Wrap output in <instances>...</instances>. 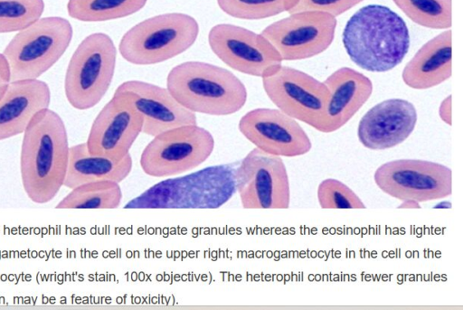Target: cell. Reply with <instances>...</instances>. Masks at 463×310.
<instances>
[{
	"instance_id": "18",
	"label": "cell",
	"mask_w": 463,
	"mask_h": 310,
	"mask_svg": "<svg viewBox=\"0 0 463 310\" xmlns=\"http://www.w3.org/2000/svg\"><path fill=\"white\" fill-rule=\"evenodd\" d=\"M329 99L324 117L316 130L332 133L345 126L364 105L373 93L372 80L363 73L342 67L324 81Z\"/></svg>"
},
{
	"instance_id": "25",
	"label": "cell",
	"mask_w": 463,
	"mask_h": 310,
	"mask_svg": "<svg viewBox=\"0 0 463 310\" xmlns=\"http://www.w3.org/2000/svg\"><path fill=\"white\" fill-rule=\"evenodd\" d=\"M298 0H217L222 11L244 20H260L289 12Z\"/></svg>"
},
{
	"instance_id": "12",
	"label": "cell",
	"mask_w": 463,
	"mask_h": 310,
	"mask_svg": "<svg viewBox=\"0 0 463 310\" xmlns=\"http://www.w3.org/2000/svg\"><path fill=\"white\" fill-rule=\"evenodd\" d=\"M208 42L222 62L247 75L264 78L282 65V58L261 33L241 26L216 24L209 32Z\"/></svg>"
},
{
	"instance_id": "7",
	"label": "cell",
	"mask_w": 463,
	"mask_h": 310,
	"mask_svg": "<svg viewBox=\"0 0 463 310\" xmlns=\"http://www.w3.org/2000/svg\"><path fill=\"white\" fill-rule=\"evenodd\" d=\"M117 49L104 33L85 37L69 61L64 92L68 102L76 109L96 106L107 93L115 71Z\"/></svg>"
},
{
	"instance_id": "19",
	"label": "cell",
	"mask_w": 463,
	"mask_h": 310,
	"mask_svg": "<svg viewBox=\"0 0 463 310\" xmlns=\"http://www.w3.org/2000/svg\"><path fill=\"white\" fill-rule=\"evenodd\" d=\"M50 103L51 90L44 81H11L0 99V141L24 133L33 117Z\"/></svg>"
},
{
	"instance_id": "6",
	"label": "cell",
	"mask_w": 463,
	"mask_h": 310,
	"mask_svg": "<svg viewBox=\"0 0 463 310\" xmlns=\"http://www.w3.org/2000/svg\"><path fill=\"white\" fill-rule=\"evenodd\" d=\"M72 35L71 23L61 16L40 18L19 31L3 52L11 81L38 79L63 55Z\"/></svg>"
},
{
	"instance_id": "4",
	"label": "cell",
	"mask_w": 463,
	"mask_h": 310,
	"mask_svg": "<svg viewBox=\"0 0 463 310\" xmlns=\"http://www.w3.org/2000/svg\"><path fill=\"white\" fill-rule=\"evenodd\" d=\"M166 89L188 110L211 116L238 112L248 95L245 85L232 71L197 61L175 66L167 75Z\"/></svg>"
},
{
	"instance_id": "23",
	"label": "cell",
	"mask_w": 463,
	"mask_h": 310,
	"mask_svg": "<svg viewBox=\"0 0 463 310\" xmlns=\"http://www.w3.org/2000/svg\"><path fill=\"white\" fill-rule=\"evenodd\" d=\"M147 0H69L71 17L82 22H103L123 18L141 10Z\"/></svg>"
},
{
	"instance_id": "28",
	"label": "cell",
	"mask_w": 463,
	"mask_h": 310,
	"mask_svg": "<svg viewBox=\"0 0 463 310\" xmlns=\"http://www.w3.org/2000/svg\"><path fill=\"white\" fill-rule=\"evenodd\" d=\"M363 1L364 0H298L288 14L302 11H317L336 17Z\"/></svg>"
},
{
	"instance_id": "17",
	"label": "cell",
	"mask_w": 463,
	"mask_h": 310,
	"mask_svg": "<svg viewBox=\"0 0 463 310\" xmlns=\"http://www.w3.org/2000/svg\"><path fill=\"white\" fill-rule=\"evenodd\" d=\"M418 120L414 105L402 99H389L372 107L360 119L357 136L371 150H384L405 141Z\"/></svg>"
},
{
	"instance_id": "10",
	"label": "cell",
	"mask_w": 463,
	"mask_h": 310,
	"mask_svg": "<svg viewBox=\"0 0 463 310\" xmlns=\"http://www.w3.org/2000/svg\"><path fill=\"white\" fill-rule=\"evenodd\" d=\"M375 184L400 201L418 202L451 195L452 172L439 163L420 159H398L381 164L373 174Z\"/></svg>"
},
{
	"instance_id": "13",
	"label": "cell",
	"mask_w": 463,
	"mask_h": 310,
	"mask_svg": "<svg viewBox=\"0 0 463 310\" xmlns=\"http://www.w3.org/2000/svg\"><path fill=\"white\" fill-rule=\"evenodd\" d=\"M261 79L265 93L278 109L317 128L329 99V90L324 81L282 65L273 74Z\"/></svg>"
},
{
	"instance_id": "2",
	"label": "cell",
	"mask_w": 463,
	"mask_h": 310,
	"mask_svg": "<svg viewBox=\"0 0 463 310\" xmlns=\"http://www.w3.org/2000/svg\"><path fill=\"white\" fill-rule=\"evenodd\" d=\"M350 60L371 72H386L402 63L411 44L404 20L388 6L377 4L358 9L342 33Z\"/></svg>"
},
{
	"instance_id": "29",
	"label": "cell",
	"mask_w": 463,
	"mask_h": 310,
	"mask_svg": "<svg viewBox=\"0 0 463 310\" xmlns=\"http://www.w3.org/2000/svg\"><path fill=\"white\" fill-rule=\"evenodd\" d=\"M11 82V70L7 60L0 53V99Z\"/></svg>"
},
{
	"instance_id": "30",
	"label": "cell",
	"mask_w": 463,
	"mask_h": 310,
	"mask_svg": "<svg viewBox=\"0 0 463 310\" xmlns=\"http://www.w3.org/2000/svg\"><path fill=\"white\" fill-rule=\"evenodd\" d=\"M439 115L442 121L451 125V95L447 96L439 105Z\"/></svg>"
},
{
	"instance_id": "31",
	"label": "cell",
	"mask_w": 463,
	"mask_h": 310,
	"mask_svg": "<svg viewBox=\"0 0 463 310\" xmlns=\"http://www.w3.org/2000/svg\"><path fill=\"white\" fill-rule=\"evenodd\" d=\"M401 205L398 206L399 209H419L420 208V202L413 200H404L402 201Z\"/></svg>"
},
{
	"instance_id": "15",
	"label": "cell",
	"mask_w": 463,
	"mask_h": 310,
	"mask_svg": "<svg viewBox=\"0 0 463 310\" xmlns=\"http://www.w3.org/2000/svg\"><path fill=\"white\" fill-rule=\"evenodd\" d=\"M113 96L142 117V133L147 136H155L180 126L197 124L195 113L183 107L166 88L142 80H127L116 89Z\"/></svg>"
},
{
	"instance_id": "22",
	"label": "cell",
	"mask_w": 463,
	"mask_h": 310,
	"mask_svg": "<svg viewBox=\"0 0 463 310\" xmlns=\"http://www.w3.org/2000/svg\"><path fill=\"white\" fill-rule=\"evenodd\" d=\"M119 183L101 180L82 183L73 189L55 206L60 210L117 209L122 201Z\"/></svg>"
},
{
	"instance_id": "11",
	"label": "cell",
	"mask_w": 463,
	"mask_h": 310,
	"mask_svg": "<svg viewBox=\"0 0 463 310\" xmlns=\"http://www.w3.org/2000/svg\"><path fill=\"white\" fill-rule=\"evenodd\" d=\"M336 18L317 11H302L272 23L261 34L277 50L282 61L317 56L333 42Z\"/></svg>"
},
{
	"instance_id": "27",
	"label": "cell",
	"mask_w": 463,
	"mask_h": 310,
	"mask_svg": "<svg viewBox=\"0 0 463 310\" xmlns=\"http://www.w3.org/2000/svg\"><path fill=\"white\" fill-rule=\"evenodd\" d=\"M317 194L322 209H366L349 186L334 178L323 180L318 184Z\"/></svg>"
},
{
	"instance_id": "20",
	"label": "cell",
	"mask_w": 463,
	"mask_h": 310,
	"mask_svg": "<svg viewBox=\"0 0 463 310\" xmlns=\"http://www.w3.org/2000/svg\"><path fill=\"white\" fill-rule=\"evenodd\" d=\"M451 45L450 29L425 42L403 68V82L414 89H427L449 80L452 73Z\"/></svg>"
},
{
	"instance_id": "5",
	"label": "cell",
	"mask_w": 463,
	"mask_h": 310,
	"mask_svg": "<svg viewBox=\"0 0 463 310\" xmlns=\"http://www.w3.org/2000/svg\"><path fill=\"white\" fill-rule=\"evenodd\" d=\"M199 24L184 13H166L147 18L127 31L118 50L136 65H151L174 58L196 41Z\"/></svg>"
},
{
	"instance_id": "26",
	"label": "cell",
	"mask_w": 463,
	"mask_h": 310,
	"mask_svg": "<svg viewBox=\"0 0 463 310\" xmlns=\"http://www.w3.org/2000/svg\"><path fill=\"white\" fill-rule=\"evenodd\" d=\"M43 0H0V33L19 32L41 18Z\"/></svg>"
},
{
	"instance_id": "3",
	"label": "cell",
	"mask_w": 463,
	"mask_h": 310,
	"mask_svg": "<svg viewBox=\"0 0 463 310\" xmlns=\"http://www.w3.org/2000/svg\"><path fill=\"white\" fill-rule=\"evenodd\" d=\"M235 166L212 165L160 181L124 205L128 210H215L236 193Z\"/></svg>"
},
{
	"instance_id": "24",
	"label": "cell",
	"mask_w": 463,
	"mask_h": 310,
	"mask_svg": "<svg viewBox=\"0 0 463 310\" xmlns=\"http://www.w3.org/2000/svg\"><path fill=\"white\" fill-rule=\"evenodd\" d=\"M396 6L415 23L447 30L452 23V0H392Z\"/></svg>"
},
{
	"instance_id": "1",
	"label": "cell",
	"mask_w": 463,
	"mask_h": 310,
	"mask_svg": "<svg viewBox=\"0 0 463 310\" xmlns=\"http://www.w3.org/2000/svg\"><path fill=\"white\" fill-rule=\"evenodd\" d=\"M65 124L48 108L37 112L24 132L20 173L28 198L38 204L51 202L65 180L69 162Z\"/></svg>"
},
{
	"instance_id": "8",
	"label": "cell",
	"mask_w": 463,
	"mask_h": 310,
	"mask_svg": "<svg viewBox=\"0 0 463 310\" xmlns=\"http://www.w3.org/2000/svg\"><path fill=\"white\" fill-rule=\"evenodd\" d=\"M141 153L143 172L153 177L184 174L204 163L214 149V138L196 125L180 126L155 136Z\"/></svg>"
},
{
	"instance_id": "21",
	"label": "cell",
	"mask_w": 463,
	"mask_h": 310,
	"mask_svg": "<svg viewBox=\"0 0 463 310\" xmlns=\"http://www.w3.org/2000/svg\"><path fill=\"white\" fill-rule=\"evenodd\" d=\"M132 157L128 153L120 160L93 155L86 143L70 146L69 162L63 186L73 189L82 183L110 180L124 181L132 170Z\"/></svg>"
},
{
	"instance_id": "9",
	"label": "cell",
	"mask_w": 463,
	"mask_h": 310,
	"mask_svg": "<svg viewBox=\"0 0 463 310\" xmlns=\"http://www.w3.org/2000/svg\"><path fill=\"white\" fill-rule=\"evenodd\" d=\"M236 193L247 210L288 209L290 203L289 179L281 156L257 147L235 167Z\"/></svg>"
},
{
	"instance_id": "16",
	"label": "cell",
	"mask_w": 463,
	"mask_h": 310,
	"mask_svg": "<svg viewBox=\"0 0 463 310\" xmlns=\"http://www.w3.org/2000/svg\"><path fill=\"white\" fill-rule=\"evenodd\" d=\"M142 128V117L113 96L95 117L85 143L93 155L120 160L129 153Z\"/></svg>"
},
{
	"instance_id": "14",
	"label": "cell",
	"mask_w": 463,
	"mask_h": 310,
	"mask_svg": "<svg viewBox=\"0 0 463 310\" xmlns=\"http://www.w3.org/2000/svg\"><path fill=\"white\" fill-rule=\"evenodd\" d=\"M240 132L260 150L286 157L308 153L311 140L296 119L278 108H258L244 114Z\"/></svg>"
}]
</instances>
